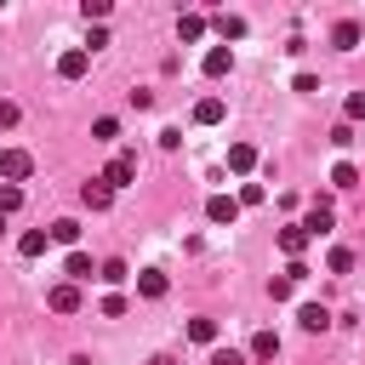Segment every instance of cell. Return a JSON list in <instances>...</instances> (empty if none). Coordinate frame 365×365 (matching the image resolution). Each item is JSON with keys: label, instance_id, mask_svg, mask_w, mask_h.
<instances>
[{"label": "cell", "instance_id": "6da1fadb", "mask_svg": "<svg viewBox=\"0 0 365 365\" xmlns=\"http://www.w3.org/2000/svg\"><path fill=\"white\" fill-rule=\"evenodd\" d=\"M103 182H108V188H131V182H137V154H114V160L103 165Z\"/></svg>", "mask_w": 365, "mask_h": 365}, {"label": "cell", "instance_id": "7a4b0ae2", "mask_svg": "<svg viewBox=\"0 0 365 365\" xmlns=\"http://www.w3.org/2000/svg\"><path fill=\"white\" fill-rule=\"evenodd\" d=\"M29 171H34V154L29 148H0V177L6 182H23Z\"/></svg>", "mask_w": 365, "mask_h": 365}, {"label": "cell", "instance_id": "3957f363", "mask_svg": "<svg viewBox=\"0 0 365 365\" xmlns=\"http://www.w3.org/2000/svg\"><path fill=\"white\" fill-rule=\"evenodd\" d=\"M331 222H336V211H331V194H314V205H308V234H331Z\"/></svg>", "mask_w": 365, "mask_h": 365}, {"label": "cell", "instance_id": "277c9868", "mask_svg": "<svg viewBox=\"0 0 365 365\" xmlns=\"http://www.w3.org/2000/svg\"><path fill=\"white\" fill-rule=\"evenodd\" d=\"M308 240H314V234H308L302 222H285V228H279V251H285L291 262H302V251H308Z\"/></svg>", "mask_w": 365, "mask_h": 365}, {"label": "cell", "instance_id": "5b68a950", "mask_svg": "<svg viewBox=\"0 0 365 365\" xmlns=\"http://www.w3.org/2000/svg\"><path fill=\"white\" fill-rule=\"evenodd\" d=\"M80 205H86V211H108V205H114V188H108L103 177H91V182L80 188Z\"/></svg>", "mask_w": 365, "mask_h": 365}, {"label": "cell", "instance_id": "8992f818", "mask_svg": "<svg viewBox=\"0 0 365 365\" xmlns=\"http://www.w3.org/2000/svg\"><path fill=\"white\" fill-rule=\"evenodd\" d=\"M46 308H51V314H74V308H80V285H68V279L51 285V291H46Z\"/></svg>", "mask_w": 365, "mask_h": 365}, {"label": "cell", "instance_id": "52a82bcc", "mask_svg": "<svg viewBox=\"0 0 365 365\" xmlns=\"http://www.w3.org/2000/svg\"><path fill=\"white\" fill-rule=\"evenodd\" d=\"M86 68H91V51H86V46H74V51L57 57V74H63V80H80Z\"/></svg>", "mask_w": 365, "mask_h": 365}, {"label": "cell", "instance_id": "ba28073f", "mask_svg": "<svg viewBox=\"0 0 365 365\" xmlns=\"http://www.w3.org/2000/svg\"><path fill=\"white\" fill-rule=\"evenodd\" d=\"M297 325H302V331H331V308H325V302H302V308H297Z\"/></svg>", "mask_w": 365, "mask_h": 365}, {"label": "cell", "instance_id": "9c48e42d", "mask_svg": "<svg viewBox=\"0 0 365 365\" xmlns=\"http://www.w3.org/2000/svg\"><path fill=\"white\" fill-rule=\"evenodd\" d=\"M205 217H211V222H234V217H240V200H234V194H211V200H205Z\"/></svg>", "mask_w": 365, "mask_h": 365}, {"label": "cell", "instance_id": "30bf717a", "mask_svg": "<svg viewBox=\"0 0 365 365\" xmlns=\"http://www.w3.org/2000/svg\"><path fill=\"white\" fill-rule=\"evenodd\" d=\"M359 34H365V29H359L354 17H342V23L331 29V46H336V51H354V46H359Z\"/></svg>", "mask_w": 365, "mask_h": 365}, {"label": "cell", "instance_id": "8fae6325", "mask_svg": "<svg viewBox=\"0 0 365 365\" xmlns=\"http://www.w3.org/2000/svg\"><path fill=\"white\" fill-rule=\"evenodd\" d=\"M200 68H205V74H211V80H222V74H228V68H234V51H228V46H211V51H205V63H200Z\"/></svg>", "mask_w": 365, "mask_h": 365}, {"label": "cell", "instance_id": "7c38bea8", "mask_svg": "<svg viewBox=\"0 0 365 365\" xmlns=\"http://www.w3.org/2000/svg\"><path fill=\"white\" fill-rule=\"evenodd\" d=\"M137 297L160 302V297H165V274H160V268H143V274H137Z\"/></svg>", "mask_w": 365, "mask_h": 365}, {"label": "cell", "instance_id": "4fadbf2b", "mask_svg": "<svg viewBox=\"0 0 365 365\" xmlns=\"http://www.w3.org/2000/svg\"><path fill=\"white\" fill-rule=\"evenodd\" d=\"M222 114H228V108H222V97H200V103H194V120H200V125H217Z\"/></svg>", "mask_w": 365, "mask_h": 365}, {"label": "cell", "instance_id": "5bb4252c", "mask_svg": "<svg viewBox=\"0 0 365 365\" xmlns=\"http://www.w3.org/2000/svg\"><path fill=\"white\" fill-rule=\"evenodd\" d=\"M251 165H257V148H251V143H234V148H228V171H240V177H245Z\"/></svg>", "mask_w": 365, "mask_h": 365}, {"label": "cell", "instance_id": "9a60e30c", "mask_svg": "<svg viewBox=\"0 0 365 365\" xmlns=\"http://www.w3.org/2000/svg\"><path fill=\"white\" fill-rule=\"evenodd\" d=\"M46 245H51V234H46V228H29V234L17 240V251H23V257H46Z\"/></svg>", "mask_w": 365, "mask_h": 365}, {"label": "cell", "instance_id": "2e32d148", "mask_svg": "<svg viewBox=\"0 0 365 365\" xmlns=\"http://www.w3.org/2000/svg\"><path fill=\"white\" fill-rule=\"evenodd\" d=\"M63 274H68V285H74V279H91L97 268H91V257H86V251H68V262H63Z\"/></svg>", "mask_w": 365, "mask_h": 365}, {"label": "cell", "instance_id": "e0dca14e", "mask_svg": "<svg viewBox=\"0 0 365 365\" xmlns=\"http://www.w3.org/2000/svg\"><path fill=\"white\" fill-rule=\"evenodd\" d=\"M274 354H279V336H274V331H257V336H251V359L262 365V359H274Z\"/></svg>", "mask_w": 365, "mask_h": 365}, {"label": "cell", "instance_id": "ac0fdd59", "mask_svg": "<svg viewBox=\"0 0 365 365\" xmlns=\"http://www.w3.org/2000/svg\"><path fill=\"white\" fill-rule=\"evenodd\" d=\"M217 34H222V46H228V40H245V17L222 11V17H217Z\"/></svg>", "mask_w": 365, "mask_h": 365}, {"label": "cell", "instance_id": "d6986e66", "mask_svg": "<svg viewBox=\"0 0 365 365\" xmlns=\"http://www.w3.org/2000/svg\"><path fill=\"white\" fill-rule=\"evenodd\" d=\"M46 234H51L57 245H74V240H80V222H74V217H57V222H51Z\"/></svg>", "mask_w": 365, "mask_h": 365}, {"label": "cell", "instance_id": "ffe728a7", "mask_svg": "<svg viewBox=\"0 0 365 365\" xmlns=\"http://www.w3.org/2000/svg\"><path fill=\"white\" fill-rule=\"evenodd\" d=\"M177 34H182V40H200V34H205V17H200V11H182V17H177Z\"/></svg>", "mask_w": 365, "mask_h": 365}, {"label": "cell", "instance_id": "44dd1931", "mask_svg": "<svg viewBox=\"0 0 365 365\" xmlns=\"http://www.w3.org/2000/svg\"><path fill=\"white\" fill-rule=\"evenodd\" d=\"M354 182H359L354 160H336V165H331V188H354Z\"/></svg>", "mask_w": 365, "mask_h": 365}, {"label": "cell", "instance_id": "7402d4cb", "mask_svg": "<svg viewBox=\"0 0 365 365\" xmlns=\"http://www.w3.org/2000/svg\"><path fill=\"white\" fill-rule=\"evenodd\" d=\"M188 336H194L200 348H211V342H217V319H188Z\"/></svg>", "mask_w": 365, "mask_h": 365}, {"label": "cell", "instance_id": "603a6c76", "mask_svg": "<svg viewBox=\"0 0 365 365\" xmlns=\"http://www.w3.org/2000/svg\"><path fill=\"white\" fill-rule=\"evenodd\" d=\"M325 268H331V274H348V268H354V251H348V245H331Z\"/></svg>", "mask_w": 365, "mask_h": 365}, {"label": "cell", "instance_id": "cb8c5ba5", "mask_svg": "<svg viewBox=\"0 0 365 365\" xmlns=\"http://www.w3.org/2000/svg\"><path fill=\"white\" fill-rule=\"evenodd\" d=\"M17 205H23V188L17 182H0V217H11Z\"/></svg>", "mask_w": 365, "mask_h": 365}, {"label": "cell", "instance_id": "d4e9b609", "mask_svg": "<svg viewBox=\"0 0 365 365\" xmlns=\"http://www.w3.org/2000/svg\"><path fill=\"white\" fill-rule=\"evenodd\" d=\"M97 279H103V285H120V279H125V262H120V257H108V262L97 268Z\"/></svg>", "mask_w": 365, "mask_h": 365}, {"label": "cell", "instance_id": "484cf974", "mask_svg": "<svg viewBox=\"0 0 365 365\" xmlns=\"http://www.w3.org/2000/svg\"><path fill=\"white\" fill-rule=\"evenodd\" d=\"M342 120L354 125V120H365V91H348V103H342Z\"/></svg>", "mask_w": 365, "mask_h": 365}, {"label": "cell", "instance_id": "4316f807", "mask_svg": "<svg viewBox=\"0 0 365 365\" xmlns=\"http://www.w3.org/2000/svg\"><path fill=\"white\" fill-rule=\"evenodd\" d=\"M91 137H97V143H114V137H120V125H114V120H108V114H103V120H97V125H91Z\"/></svg>", "mask_w": 365, "mask_h": 365}, {"label": "cell", "instance_id": "83f0119b", "mask_svg": "<svg viewBox=\"0 0 365 365\" xmlns=\"http://www.w3.org/2000/svg\"><path fill=\"white\" fill-rule=\"evenodd\" d=\"M262 200H268L262 182H245V188H240V205H262Z\"/></svg>", "mask_w": 365, "mask_h": 365}, {"label": "cell", "instance_id": "f1b7e54d", "mask_svg": "<svg viewBox=\"0 0 365 365\" xmlns=\"http://www.w3.org/2000/svg\"><path fill=\"white\" fill-rule=\"evenodd\" d=\"M291 291H297V285H291V279H285V274H274V279H268V297H274V302H285V297H291Z\"/></svg>", "mask_w": 365, "mask_h": 365}, {"label": "cell", "instance_id": "f546056e", "mask_svg": "<svg viewBox=\"0 0 365 365\" xmlns=\"http://www.w3.org/2000/svg\"><path fill=\"white\" fill-rule=\"evenodd\" d=\"M80 11H86V23H103V17H108V0H86Z\"/></svg>", "mask_w": 365, "mask_h": 365}, {"label": "cell", "instance_id": "4dcf8cb0", "mask_svg": "<svg viewBox=\"0 0 365 365\" xmlns=\"http://www.w3.org/2000/svg\"><path fill=\"white\" fill-rule=\"evenodd\" d=\"M211 365H245V354H240V348H217V354H211Z\"/></svg>", "mask_w": 365, "mask_h": 365}, {"label": "cell", "instance_id": "1f68e13d", "mask_svg": "<svg viewBox=\"0 0 365 365\" xmlns=\"http://www.w3.org/2000/svg\"><path fill=\"white\" fill-rule=\"evenodd\" d=\"M331 143H336V148H348V143H354V125H348V120H342V125H331Z\"/></svg>", "mask_w": 365, "mask_h": 365}, {"label": "cell", "instance_id": "d6a6232c", "mask_svg": "<svg viewBox=\"0 0 365 365\" xmlns=\"http://www.w3.org/2000/svg\"><path fill=\"white\" fill-rule=\"evenodd\" d=\"M103 314H108V319H120V314H125V297H114V291H108V297H103Z\"/></svg>", "mask_w": 365, "mask_h": 365}, {"label": "cell", "instance_id": "836d02e7", "mask_svg": "<svg viewBox=\"0 0 365 365\" xmlns=\"http://www.w3.org/2000/svg\"><path fill=\"white\" fill-rule=\"evenodd\" d=\"M6 125H17V103H6V97H0V131H6Z\"/></svg>", "mask_w": 365, "mask_h": 365}, {"label": "cell", "instance_id": "e575fe53", "mask_svg": "<svg viewBox=\"0 0 365 365\" xmlns=\"http://www.w3.org/2000/svg\"><path fill=\"white\" fill-rule=\"evenodd\" d=\"M148 365H177V359H171V354H154V359H148Z\"/></svg>", "mask_w": 365, "mask_h": 365}, {"label": "cell", "instance_id": "d590c367", "mask_svg": "<svg viewBox=\"0 0 365 365\" xmlns=\"http://www.w3.org/2000/svg\"><path fill=\"white\" fill-rule=\"evenodd\" d=\"M0 228H6V217H0Z\"/></svg>", "mask_w": 365, "mask_h": 365}]
</instances>
